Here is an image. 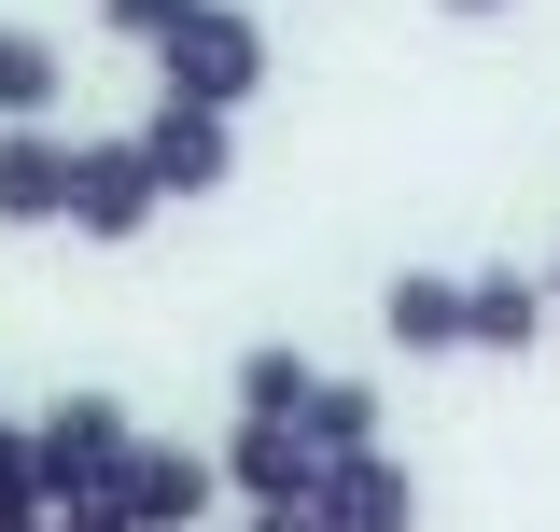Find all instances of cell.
<instances>
[{
  "instance_id": "7c38bea8",
  "label": "cell",
  "mask_w": 560,
  "mask_h": 532,
  "mask_svg": "<svg viewBox=\"0 0 560 532\" xmlns=\"http://www.w3.org/2000/svg\"><path fill=\"white\" fill-rule=\"evenodd\" d=\"M308 379H323V365H294V350H238V406H253V420H294Z\"/></svg>"
},
{
  "instance_id": "5bb4252c",
  "label": "cell",
  "mask_w": 560,
  "mask_h": 532,
  "mask_svg": "<svg viewBox=\"0 0 560 532\" xmlns=\"http://www.w3.org/2000/svg\"><path fill=\"white\" fill-rule=\"evenodd\" d=\"M43 519H57L43 490H0V532H43Z\"/></svg>"
},
{
  "instance_id": "9a60e30c",
  "label": "cell",
  "mask_w": 560,
  "mask_h": 532,
  "mask_svg": "<svg viewBox=\"0 0 560 532\" xmlns=\"http://www.w3.org/2000/svg\"><path fill=\"white\" fill-rule=\"evenodd\" d=\"M253 532H323V519H308V505H253Z\"/></svg>"
},
{
  "instance_id": "4fadbf2b",
  "label": "cell",
  "mask_w": 560,
  "mask_h": 532,
  "mask_svg": "<svg viewBox=\"0 0 560 532\" xmlns=\"http://www.w3.org/2000/svg\"><path fill=\"white\" fill-rule=\"evenodd\" d=\"M168 14H183V0H98V28H127V43H154Z\"/></svg>"
},
{
  "instance_id": "30bf717a",
  "label": "cell",
  "mask_w": 560,
  "mask_h": 532,
  "mask_svg": "<svg viewBox=\"0 0 560 532\" xmlns=\"http://www.w3.org/2000/svg\"><path fill=\"white\" fill-rule=\"evenodd\" d=\"M294 435H308L323 463H337V449H378V393H364V379H308V393H294Z\"/></svg>"
},
{
  "instance_id": "3957f363",
  "label": "cell",
  "mask_w": 560,
  "mask_h": 532,
  "mask_svg": "<svg viewBox=\"0 0 560 532\" xmlns=\"http://www.w3.org/2000/svg\"><path fill=\"white\" fill-rule=\"evenodd\" d=\"M154 169H140V140H70V239H140L154 224Z\"/></svg>"
},
{
  "instance_id": "5b68a950",
  "label": "cell",
  "mask_w": 560,
  "mask_h": 532,
  "mask_svg": "<svg viewBox=\"0 0 560 532\" xmlns=\"http://www.w3.org/2000/svg\"><path fill=\"white\" fill-rule=\"evenodd\" d=\"M210 463H224L238 505H308V490H323V449H308L294 420H253V406H238V435H224Z\"/></svg>"
},
{
  "instance_id": "e0dca14e",
  "label": "cell",
  "mask_w": 560,
  "mask_h": 532,
  "mask_svg": "<svg viewBox=\"0 0 560 532\" xmlns=\"http://www.w3.org/2000/svg\"><path fill=\"white\" fill-rule=\"evenodd\" d=\"M547 280H560V266H547Z\"/></svg>"
},
{
  "instance_id": "ba28073f",
  "label": "cell",
  "mask_w": 560,
  "mask_h": 532,
  "mask_svg": "<svg viewBox=\"0 0 560 532\" xmlns=\"http://www.w3.org/2000/svg\"><path fill=\"white\" fill-rule=\"evenodd\" d=\"M547 336V294L504 266V280H463V350H533Z\"/></svg>"
},
{
  "instance_id": "52a82bcc",
  "label": "cell",
  "mask_w": 560,
  "mask_h": 532,
  "mask_svg": "<svg viewBox=\"0 0 560 532\" xmlns=\"http://www.w3.org/2000/svg\"><path fill=\"white\" fill-rule=\"evenodd\" d=\"M0 224H70V140H57V113L0 127Z\"/></svg>"
},
{
  "instance_id": "2e32d148",
  "label": "cell",
  "mask_w": 560,
  "mask_h": 532,
  "mask_svg": "<svg viewBox=\"0 0 560 532\" xmlns=\"http://www.w3.org/2000/svg\"><path fill=\"white\" fill-rule=\"evenodd\" d=\"M448 14H504V0H448Z\"/></svg>"
},
{
  "instance_id": "8fae6325",
  "label": "cell",
  "mask_w": 560,
  "mask_h": 532,
  "mask_svg": "<svg viewBox=\"0 0 560 532\" xmlns=\"http://www.w3.org/2000/svg\"><path fill=\"white\" fill-rule=\"evenodd\" d=\"M378 323H393V350H463V280H393Z\"/></svg>"
},
{
  "instance_id": "277c9868",
  "label": "cell",
  "mask_w": 560,
  "mask_h": 532,
  "mask_svg": "<svg viewBox=\"0 0 560 532\" xmlns=\"http://www.w3.org/2000/svg\"><path fill=\"white\" fill-rule=\"evenodd\" d=\"M140 169H154V197H210V183L238 169V140H224V113H210V99H154Z\"/></svg>"
},
{
  "instance_id": "9c48e42d",
  "label": "cell",
  "mask_w": 560,
  "mask_h": 532,
  "mask_svg": "<svg viewBox=\"0 0 560 532\" xmlns=\"http://www.w3.org/2000/svg\"><path fill=\"white\" fill-rule=\"evenodd\" d=\"M70 99V57L43 28H0V127H28V113H57Z\"/></svg>"
},
{
  "instance_id": "7a4b0ae2",
  "label": "cell",
  "mask_w": 560,
  "mask_h": 532,
  "mask_svg": "<svg viewBox=\"0 0 560 532\" xmlns=\"http://www.w3.org/2000/svg\"><path fill=\"white\" fill-rule=\"evenodd\" d=\"M127 393H57V420L28 435V476H43V505H70V490H98V476L127 463Z\"/></svg>"
},
{
  "instance_id": "8992f818",
  "label": "cell",
  "mask_w": 560,
  "mask_h": 532,
  "mask_svg": "<svg viewBox=\"0 0 560 532\" xmlns=\"http://www.w3.org/2000/svg\"><path fill=\"white\" fill-rule=\"evenodd\" d=\"M308 519H323V532H407L420 490H407V463H393V449H337V463H323V490H308Z\"/></svg>"
},
{
  "instance_id": "6da1fadb",
  "label": "cell",
  "mask_w": 560,
  "mask_h": 532,
  "mask_svg": "<svg viewBox=\"0 0 560 532\" xmlns=\"http://www.w3.org/2000/svg\"><path fill=\"white\" fill-rule=\"evenodd\" d=\"M154 84H168V99H210V113H238V99L267 84V28H253L238 0H183V14L154 28Z\"/></svg>"
}]
</instances>
